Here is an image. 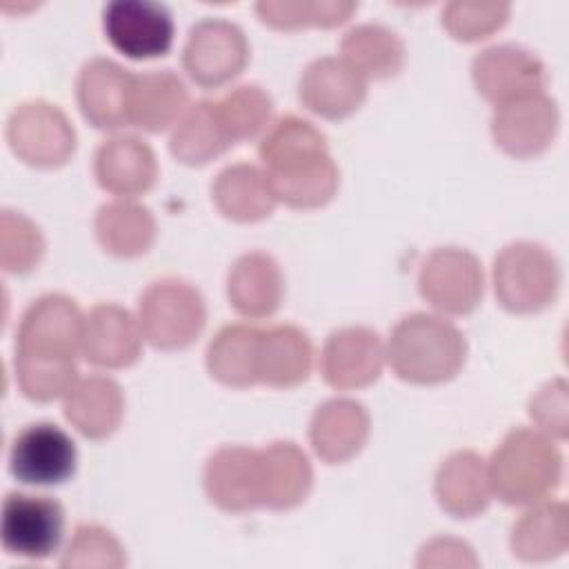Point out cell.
Wrapping results in <instances>:
<instances>
[{
  "label": "cell",
  "instance_id": "30bf717a",
  "mask_svg": "<svg viewBox=\"0 0 569 569\" xmlns=\"http://www.w3.org/2000/svg\"><path fill=\"white\" fill-rule=\"evenodd\" d=\"M258 153L271 182L293 180L331 162L325 133L298 116L276 120L262 136Z\"/></svg>",
  "mask_w": 569,
  "mask_h": 569
},
{
  "label": "cell",
  "instance_id": "e0dca14e",
  "mask_svg": "<svg viewBox=\"0 0 569 569\" xmlns=\"http://www.w3.org/2000/svg\"><path fill=\"white\" fill-rule=\"evenodd\" d=\"M298 96L309 111L340 120L365 102L367 82L342 58L322 56L302 71Z\"/></svg>",
  "mask_w": 569,
  "mask_h": 569
},
{
  "label": "cell",
  "instance_id": "9a60e30c",
  "mask_svg": "<svg viewBox=\"0 0 569 569\" xmlns=\"http://www.w3.org/2000/svg\"><path fill=\"white\" fill-rule=\"evenodd\" d=\"M385 362L380 336L369 327L336 329L320 356V371L336 389H358L371 385Z\"/></svg>",
  "mask_w": 569,
  "mask_h": 569
},
{
  "label": "cell",
  "instance_id": "8fae6325",
  "mask_svg": "<svg viewBox=\"0 0 569 569\" xmlns=\"http://www.w3.org/2000/svg\"><path fill=\"white\" fill-rule=\"evenodd\" d=\"M109 42L129 58L164 56L173 42V20L167 7L151 0H113L102 9Z\"/></svg>",
  "mask_w": 569,
  "mask_h": 569
},
{
  "label": "cell",
  "instance_id": "d6a6232c",
  "mask_svg": "<svg viewBox=\"0 0 569 569\" xmlns=\"http://www.w3.org/2000/svg\"><path fill=\"white\" fill-rule=\"evenodd\" d=\"M258 331L249 325L222 327L207 347V369L211 378L227 387H249L258 382Z\"/></svg>",
  "mask_w": 569,
  "mask_h": 569
},
{
  "label": "cell",
  "instance_id": "d4e9b609",
  "mask_svg": "<svg viewBox=\"0 0 569 569\" xmlns=\"http://www.w3.org/2000/svg\"><path fill=\"white\" fill-rule=\"evenodd\" d=\"M313 365L309 336L293 325H273L258 331V382L296 387L307 380Z\"/></svg>",
  "mask_w": 569,
  "mask_h": 569
},
{
  "label": "cell",
  "instance_id": "74e56055",
  "mask_svg": "<svg viewBox=\"0 0 569 569\" xmlns=\"http://www.w3.org/2000/svg\"><path fill=\"white\" fill-rule=\"evenodd\" d=\"M16 378L22 393L36 402H51L64 398L78 382L76 362L29 360L16 356Z\"/></svg>",
  "mask_w": 569,
  "mask_h": 569
},
{
  "label": "cell",
  "instance_id": "f546056e",
  "mask_svg": "<svg viewBox=\"0 0 569 569\" xmlns=\"http://www.w3.org/2000/svg\"><path fill=\"white\" fill-rule=\"evenodd\" d=\"M569 547V518L562 502H536L511 529V551L525 562H545Z\"/></svg>",
  "mask_w": 569,
  "mask_h": 569
},
{
  "label": "cell",
  "instance_id": "f35d334b",
  "mask_svg": "<svg viewBox=\"0 0 569 569\" xmlns=\"http://www.w3.org/2000/svg\"><path fill=\"white\" fill-rule=\"evenodd\" d=\"M505 2H449L442 7V27L458 40L473 42L491 36L507 22Z\"/></svg>",
  "mask_w": 569,
  "mask_h": 569
},
{
  "label": "cell",
  "instance_id": "83f0119b",
  "mask_svg": "<svg viewBox=\"0 0 569 569\" xmlns=\"http://www.w3.org/2000/svg\"><path fill=\"white\" fill-rule=\"evenodd\" d=\"M211 196L220 213L236 222L262 220L278 202L267 173L247 162L224 167L211 187Z\"/></svg>",
  "mask_w": 569,
  "mask_h": 569
},
{
  "label": "cell",
  "instance_id": "7c38bea8",
  "mask_svg": "<svg viewBox=\"0 0 569 569\" xmlns=\"http://www.w3.org/2000/svg\"><path fill=\"white\" fill-rule=\"evenodd\" d=\"M76 460V442L53 422L24 427L9 449V469L27 485H58L73 473Z\"/></svg>",
  "mask_w": 569,
  "mask_h": 569
},
{
  "label": "cell",
  "instance_id": "f1b7e54d",
  "mask_svg": "<svg viewBox=\"0 0 569 569\" xmlns=\"http://www.w3.org/2000/svg\"><path fill=\"white\" fill-rule=\"evenodd\" d=\"M96 238L104 251L118 258H136L156 240V220L151 211L129 198L107 202L93 220Z\"/></svg>",
  "mask_w": 569,
  "mask_h": 569
},
{
  "label": "cell",
  "instance_id": "7a4b0ae2",
  "mask_svg": "<svg viewBox=\"0 0 569 569\" xmlns=\"http://www.w3.org/2000/svg\"><path fill=\"white\" fill-rule=\"evenodd\" d=\"M491 491L507 505L542 502L562 478V456L551 436L516 427L496 447L487 465Z\"/></svg>",
  "mask_w": 569,
  "mask_h": 569
},
{
  "label": "cell",
  "instance_id": "4dcf8cb0",
  "mask_svg": "<svg viewBox=\"0 0 569 569\" xmlns=\"http://www.w3.org/2000/svg\"><path fill=\"white\" fill-rule=\"evenodd\" d=\"M213 100H198L189 104L173 124L169 149L184 164H204L231 147Z\"/></svg>",
  "mask_w": 569,
  "mask_h": 569
},
{
  "label": "cell",
  "instance_id": "5b68a950",
  "mask_svg": "<svg viewBox=\"0 0 569 569\" xmlns=\"http://www.w3.org/2000/svg\"><path fill=\"white\" fill-rule=\"evenodd\" d=\"M82 322L76 300L64 293H44L33 300L18 325L16 356L29 360L76 362L82 345Z\"/></svg>",
  "mask_w": 569,
  "mask_h": 569
},
{
  "label": "cell",
  "instance_id": "2e32d148",
  "mask_svg": "<svg viewBox=\"0 0 569 569\" xmlns=\"http://www.w3.org/2000/svg\"><path fill=\"white\" fill-rule=\"evenodd\" d=\"M142 349L140 322L120 305L102 302L89 309L82 322V356L104 369H122L138 360Z\"/></svg>",
  "mask_w": 569,
  "mask_h": 569
},
{
  "label": "cell",
  "instance_id": "9c48e42d",
  "mask_svg": "<svg viewBox=\"0 0 569 569\" xmlns=\"http://www.w3.org/2000/svg\"><path fill=\"white\" fill-rule=\"evenodd\" d=\"M64 529L62 505L49 496L7 493L2 502V547L7 553L22 558L51 556Z\"/></svg>",
  "mask_w": 569,
  "mask_h": 569
},
{
  "label": "cell",
  "instance_id": "e575fe53",
  "mask_svg": "<svg viewBox=\"0 0 569 569\" xmlns=\"http://www.w3.org/2000/svg\"><path fill=\"white\" fill-rule=\"evenodd\" d=\"M44 253V238L36 222L20 211L0 213V264L11 273L31 271Z\"/></svg>",
  "mask_w": 569,
  "mask_h": 569
},
{
  "label": "cell",
  "instance_id": "ac0fdd59",
  "mask_svg": "<svg viewBox=\"0 0 569 569\" xmlns=\"http://www.w3.org/2000/svg\"><path fill=\"white\" fill-rule=\"evenodd\" d=\"M133 73L109 58H91L78 73L76 93L82 116L98 129L129 124V93Z\"/></svg>",
  "mask_w": 569,
  "mask_h": 569
},
{
  "label": "cell",
  "instance_id": "7402d4cb",
  "mask_svg": "<svg viewBox=\"0 0 569 569\" xmlns=\"http://www.w3.org/2000/svg\"><path fill=\"white\" fill-rule=\"evenodd\" d=\"M369 438V413L351 398H331L322 402L309 425L313 451L325 462H345L353 458Z\"/></svg>",
  "mask_w": 569,
  "mask_h": 569
},
{
  "label": "cell",
  "instance_id": "1f68e13d",
  "mask_svg": "<svg viewBox=\"0 0 569 569\" xmlns=\"http://www.w3.org/2000/svg\"><path fill=\"white\" fill-rule=\"evenodd\" d=\"M342 60L362 78H391L402 69L405 44L396 31L382 24H358L340 42Z\"/></svg>",
  "mask_w": 569,
  "mask_h": 569
},
{
  "label": "cell",
  "instance_id": "603a6c76",
  "mask_svg": "<svg viewBox=\"0 0 569 569\" xmlns=\"http://www.w3.org/2000/svg\"><path fill=\"white\" fill-rule=\"evenodd\" d=\"M438 505L453 518H473L489 507L491 480L487 462L476 451H456L436 471Z\"/></svg>",
  "mask_w": 569,
  "mask_h": 569
},
{
  "label": "cell",
  "instance_id": "4316f807",
  "mask_svg": "<svg viewBox=\"0 0 569 569\" xmlns=\"http://www.w3.org/2000/svg\"><path fill=\"white\" fill-rule=\"evenodd\" d=\"M189 107L184 82L171 71L133 73L129 93V124L144 131H162L176 124Z\"/></svg>",
  "mask_w": 569,
  "mask_h": 569
},
{
  "label": "cell",
  "instance_id": "836d02e7",
  "mask_svg": "<svg viewBox=\"0 0 569 569\" xmlns=\"http://www.w3.org/2000/svg\"><path fill=\"white\" fill-rule=\"evenodd\" d=\"M218 116L231 142L249 140L269 127L273 102L271 96L258 84H242L216 100Z\"/></svg>",
  "mask_w": 569,
  "mask_h": 569
},
{
  "label": "cell",
  "instance_id": "ffe728a7",
  "mask_svg": "<svg viewBox=\"0 0 569 569\" xmlns=\"http://www.w3.org/2000/svg\"><path fill=\"white\" fill-rule=\"evenodd\" d=\"M93 173L104 191L120 198H136L153 187L158 162L144 140L136 136H113L96 149Z\"/></svg>",
  "mask_w": 569,
  "mask_h": 569
},
{
  "label": "cell",
  "instance_id": "484cf974",
  "mask_svg": "<svg viewBox=\"0 0 569 569\" xmlns=\"http://www.w3.org/2000/svg\"><path fill=\"white\" fill-rule=\"evenodd\" d=\"M124 396L116 380L107 376L78 378L64 396V418L91 440L109 438L122 422Z\"/></svg>",
  "mask_w": 569,
  "mask_h": 569
},
{
  "label": "cell",
  "instance_id": "4fadbf2b",
  "mask_svg": "<svg viewBox=\"0 0 569 569\" xmlns=\"http://www.w3.org/2000/svg\"><path fill=\"white\" fill-rule=\"evenodd\" d=\"M476 89L496 107L545 89L547 73L542 62L518 44H493L471 62Z\"/></svg>",
  "mask_w": 569,
  "mask_h": 569
},
{
  "label": "cell",
  "instance_id": "44dd1931",
  "mask_svg": "<svg viewBox=\"0 0 569 569\" xmlns=\"http://www.w3.org/2000/svg\"><path fill=\"white\" fill-rule=\"evenodd\" d=\"M258 478L260 505L284 511L305 502L313 485V469L296 442L278 440L258 449Z\"/></svg>",
  "mask_w": 569,
  "mask_h": 569
},
{
  "label": "cell",
  "instance_id": "d6986e66",
  "mask_svg": "<svg viewBox=\"0 0 569 569\" xmlns=\"http://www.w3.org/2000/svg\"><path fill=\"white\" fill-rule=\"evenodd\" d=\"M204 491L216 507L229 513L262 507L258 449L227 445L213 451L204 465Z\"/></svg>",
  "mask_w": 569,
  "mask_h": 569
},
{
  "label": "cell",
  "instance_id": "8992f818",
  "mask_svg": "<svg viewBox=\"0 0 569 569\" xmlns=\"http://www.w3.org/2000/svg\"><path fill=\"white\" fill-rule=\"evenodd\" d=\"M11 151L31 167L64 164L76 149V129L56 104L31 100L16 107L7 120Z\"/></svg>",
  "mask_w": 569,
  "mask_h": 569
},
{
  "label": "cell",
  "instance_id": "d590c367",
  "mask_svg": "<svg viewBox=\"0 0 569 569\" xmlns=\"http://www.w3.org/2000/svg\"><path fill=\"white\" fill-rule=\"evenodd\" d=\"M124 562L122 545L100 525H78L60 560L64 569H120Z\"/></svg>",
  "mask_w": 569,
  "mask_h": 569
},
{
  "label": "cell",
  "instance_id": "277c9868",
  "mask_svg": "<svg viewBox=\"0 0 569 569\" xmlns=\"http://www.w3.org/2000/svg\"><path fill=\"white\" fill-rule=\"evenodd\" d=\"M560 287L558 260L536 242L507 244L493 262L498 302L513 313H533L553 302Z\"/></svg>",
  "mask_w": 569,
  "mask_h": 569
},
{
  "label": "cell",
  "instance_id": "5bb4252c",
  "mask_svg": "<svg viewBox=\"0 0 569 569\" xmlns=\"http://www.w3.org/2000/svg\"><path fill=\"white\" fill-rule=\"evenodd\" d=\"M558 131V107L545 93H531L498 104L491 118V136L496 144L513 158H531L542 153Z\"/></svg>",
  "mask_w": 569,
  "mask_h": 569
},
{
  "label": "cell",
  "instance_id": "ab89813d",
  "mask_svg": "<svg viewBox=\"0 0 569 569\" xmlns=\"http://www.w3.org/2000/svg\"><path fill=\"white\" fill-rule=\"evenodd\" d=\"M529 416L558 438L567 436V387L565 380L547 382L529 402Z\"/></svg>",
  "mask_w": 569,
  "mask_h": 569
},
{
  "label": "cell",
  "instance_id": "6da1fadb",
  "mask_svg": "<svg viewBox=\"0 0 569 569\" xmlns=\"http://www.w3.org/2000/svg\"><path fill=\"white\" fill-rule=\"evenodd\" d=\"M387 358L398 378L413 385H436L460 371L467 358V342L449 320L416 311L393 327Z\"/></svg>",
  "mask_w": 569,
  "mask_h": 569
},
{
  "label": "cell",
  "instance_id": "cb8c5ba5",
  "mask_svg": "<svg viewBox=\"0 0 569 569\" xmlns=\"http://www.w3.org/2000/svg\"><path fill=\"white\" fill-rule=\"evenodd\" d=\"M284 280L278 262L264 251L240 256L227 276L231 307L244 318H267L282 302Z\"/></svg>",
  "mask_w": 569,
  "mask_h": 569
},
{
  "label": "cell",
  "instance_id": "ba28073f",
  "mask_svg": "<svg viewBox=\"0 0 569 569\" xmlns=\"http://www.w3.org/2000/svg\"><path fill=\"white\" fill-rule=\"evenodd\" d=\"M418 289L442 313H469L482 298V267L467 249L438 247L420 267Z\"/></svg>",
  "mask_w": 569,
  "mask_h": 569
},
{
  "label": "cell",
  "instance_id": "52a82bcc",
  "mask_svg": "<svg viewBox=\"0 0 569 569\" xmlns=\"http://www.w3.org/2000/svg\"><path fill=\"white\" fill-rule=\"evenodd\" d=\"M249 60V42L236 22L204 18L189 31L182 64L200 87H220L233 80Z\"/></svg>",
  "mask_w": 569,
  "mask_h": 569
},
{
  "label": "cell",
  "instance_id": "3957f363",
  "mask_svg": "<svg viewBox=\"0 0 569 569\" xmlns=\"http://www.w3.org/2000/svg\"><path fill=\"white\" fill-rule=\"evenodd\" d=\"M207 307L196 287L180 278L151 282L138 302L142 336L158 349H184L202 331Z\"/></svg>",
  "mask_w": 569,
  "mask_h": 569
},
{
  "label": "cell",
  "instance_id": "8d00e7d4",
  "mask_svg": "<svg viewBox=\"0 0 569 569\" xmlns=\"http://www.w3.org/2000/svg\"><path fill=\"white\" fill-rule=\"evenodd\" d=\"M356 2H258L256 11L262 22L276 29H298L309 24L336 27L353 11Z\"/></svg>",
  "mask_w": 569,
  "mask_h": 569
}]
</instances>
